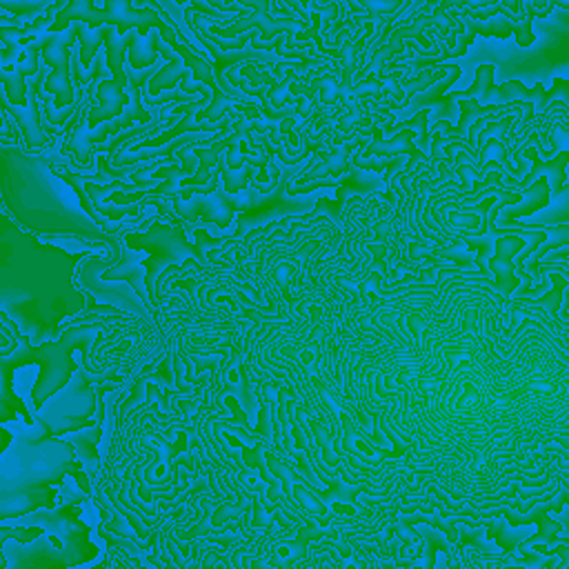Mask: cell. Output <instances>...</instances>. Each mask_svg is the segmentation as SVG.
I'll return each instance as SVG.
<instances>
[{"label":"cell","instance_id":"6da1fadb","mask_svg":"<svg viewBox=\"0 0 569 569\" xmlns=\"http://www.w3.org/2000/svg\"><path fill=\"white\" fill-rule=\"evenodd\" d=\"M184 22L211 51L242 49L247 42L258 51L278 49L296 24V20L282 13L278 0H258L253 7L222 18L189 4Z\"/></svg>","mask_w":569,"mask_h":569},{"label":"cell","instance_id":"7a4b0ae2","mask_svg":"<svg viewBox=\"0 0 569 569\" xmlns=\"http://www.w3.org/2000/svg\"><path fill=\"white\" fill-rule=\"evenodd\" d=\"M51 16L49 31H64L71 22H84L89 29L116 27L118 36H127L138 29L142 36L160 29L169 13L156 0H56L44 9Z\"/></svg>","mask_w":569,"mask_h":569},{"label":"cell","instance_id":"3957f363","mask_svg":"<svg viewBox=\"0 0 569 569\" xmlns=\"http://www.w3.org/2000/svg\"><path fill=\"white\" fill-rule=\"evenodd\" d=\"M442 58H449L445 44L436 36L422 7L418 2H413L373 42L360 76L380 71V69L393 67V64L438 62Z\"/></svg>","mask_w":569,"mask_h":569},{"label":"cell","instance_id":"277c9868","mask_svg":"<svg viewBox=\"0 0 569 569\" xmlns=\"http://www.w3.org/2000/svg\"><path fill=\"white\" fill-rule=\"evenodd\" d=\"M427 116L429 111H418L411 120L402 122L398 129H389L391 122L376 127L362 142L356 153V167L380 171L393 167L402 160L418 158L429 153L427 136Z\"/></svg>","mask_w":569,"mask_h":569},{"label":"cell","instance_id":"5b68a950","mask_svg":"<svg viewBox=\"0 0 569 569\" xmlns=\"http://www.w3.org/2000/svg\"><path fill=\"white\" fill-rule=\"evenodd\" d=\"M362 140H349L340 144H329L327 151L318 153L309 169L298 176V184L291 191H309L318 184H338L345 180V176L351 173V167H356V153L360 149Z\"/></svg>","mask_w":569,"mask_h":569},{"label":"cell","instance_id":"8992f818","mask_svg":"<svg viewBox=\"0 0 569 569\" xmlns=\"http://www.w3.org/2000/svg\"><path fill=\"white\" fill-rule=\"evenodd\" d=\"M505 18L513 24V38L520 47H529L536 36L531 31V20H533V13L529 9V4L525 0H498Z\"/></svg>","mask_w":569,"mask_h":569},{"label":"cell","instance_id":"52a82bcc","mask_svg":"<svg viewBox=\"0 0 569 569\" xmlns=\"http://www.w3.org/2000/svg\"><path fill=\"white\" fill-rule=\"evenodd\" d=\"M413 2L418 0H345L347 11L353 13H369L385 22H393L398 16H402Z\"/></svg>","mask_w":569,"mask_h":569},{"label":"cell","instance_id":"ba28073f","mask_svg":"<svg viewBox=\"0 0 569 569\" xmlns=\"http://www.w3.org/2000/svg\"><path fill=\"white\" fill-rule=\"evenodd\" d=\"M11 2H13V0H0V4H2V9H4V7H9V4H11ZM18 2H20V0H18ZM27 2H36V4H38V7H42V9H47V7H49V4H51V2H56V0H27Z\"/></svg>","mask_w":569,"mask_h":569},{"label":"cell","instance_id":"9c48e42d","mask_svg":"<svg viewBox=\"0 0 569 569\" xmlns=\"http://www.w3.org/2000/svg\"><path fill=\"white\" fill-rule=\"evenodd\" d=\"M551 2H553V7H558V9L569 11V0H551Z\"/></svg>","mask_w":569,"mask_h":569},{"label":"cell","instance_id":"30bf717a","mask_svg":"<svg viewBox=\"0 0 569 569\" xmlns=\"http://www.w3.org/2000/svg\"><path fill=\"white\" fill-rule=\"evenodd\" d=\"M173 4H187V2H191V0H171Z\"/></svg>","mask_w":569,"mask_h":569}]
</instances>
